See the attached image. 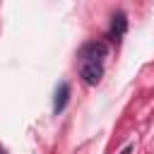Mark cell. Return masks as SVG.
<instances>
[{"label": "cell", "mask_w": 154, "mask_h": 154, "mask_svg": "<svg viewBox=\"0 0 154 154\" xmlns=\"http://www.w3.org/2000/svg\"><path fill=\"white\" fill-rule=\"evenodd\" d=\"M67 101H70V84L67 82H60L58 89H55V99H53V113L55 116L63 113L65 106H67Z\"/></svg>", "instance_id": "obj_4"}, {"label": "cell", "mask_w": 154, "mask_h": 154, "mask_svg": "<svg viewBox=\"0 0 154 154\" xmlns=\"http://www.w3.org/2000/svg\"><path fill=\"white\" fill-rule=\"evenodd\" d=\"M125 31H128V14H125L123 10H118V12L113 14V19H111L108 38H111L113 43H120V38L125 36Z\"/></svg>", "instance_id": "obj_2"}, {"label": "cell", "mask_w": 154, "mask_h": 154, "mask_svg": "<svg viewBox=\"0 0 154 154\" xmlns=\"http://www.w3.org/2000/svg\"><path fill=\"white\" fill-rule=\"evenodd\" d=\"M79 77L84 79V84L94 87V84H99L101 77H103V65H101V63H82V65H79Z\"/></svg>", "instance_id": "obj_3"}, {"label": "cell", "mask_w": 154, "mask_h": 154, "mask_svg": "<svg viewBox=\"0 0 154 154\" xmlns=\"http://www.w3.org/2000/svg\"><path fill=\"white\" fill-rule=\"evenodd\" d=\"M130 149H132V144H128V147H125V149H123L120 154H130Z\"/></svg>", "instance_id": "obj_5"}, {"label": "cell", "mask_w": 154, "mask_h": 154, "mask_svg": "<svg viewBox=\"0 0 154 154\" xmlns=\"http://www.w3.org/2000/svg\"><path fill=\"white\" fill-rule=\"evenodd\" d=\"M108 55V43L106 41H89L79 48V60L82 63H101Z\"/></svg>", "instance_id": "obj_1"}]
</instances>
